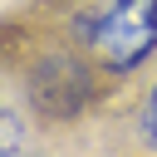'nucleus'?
I'll use <instances>...</instances> for the list:
<instances>
[{
	"instance_id": "nucleus-3",
	"label": "nucleus",
	"mask_w": 157,
	"mask_h": 157,
	"mask_svg": "<svg viewBox=\"0 0 157 157\" xmlns=\"http://www.w3.org/2000/svg\"><path fill=\"white\" fill-rule=\"evenodd\" d=\"M137 123H142V142H147V147H157V83H152V93L142 98Z\"/></svg>"
},
{
	"instance_id": "nucleus-2",
	"label": "nucleus",
	"mask_w": 157,
	"mask_h": 157,
	"mask_svg": "<svg viewBox=\"0 0 157 157\" xmlns=\"http://www.w3.org/2000/svg\"><path fill=\"white\" fill-rule=\"evenodd\" d=\"M29 98H34L44 113L69 118V113H78V108H83V98H88V69H83L78 59L59 54V59H49V64L34 74Z\"/></svg>"
},
{
	"instance_id": "nucleus-1",
	"label": "nucleus",
	"mask_w": 157,
	"mask_h": 157,
	"mask_svg": "<svg viewBox=\"0 0 157 157\" xmlns=\"http://www.w3.org/2000/svg\"><path fill=\"white\" fill-rule=\"evenodd\" d=\"M88 49L113 74L137 69L157 49V0H103L88 20Z\"/></svg>"
}]
</instances>
